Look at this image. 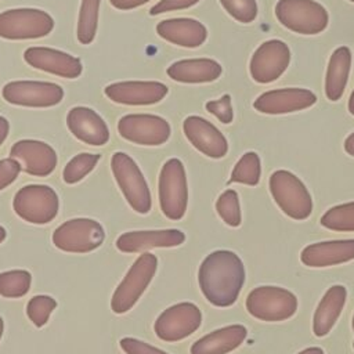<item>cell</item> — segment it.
I'll return each mask as SVG.
<instances>
[{"label":"cell","mask_w":354,"mask_h":354,"mask_svg":"<svg viewBox=\"0 0 354 354\" xmlns=\"http://www.w3.org/2000/svg\"><path fill=\"white\" fill-rule=\"evenodd\" d=\"M120 347L126 354H169L155 346H151L149 343L134 337H123L120 340Z\"/></svg>","instance_id":"cell-37"},{"label":"cell","mask_w":354,"mask_h":354,"mask_svg":"<svg viewBox=\"0 0 354 354\" xmlns=\"http://www.w3.org/2000/svg\"><path fill=\"white\" fill-rule=\"evenodd\" d=\"M54 28V19L43 10L12 8L0 12V37L26 40L47 36Z\"/></svg>","instance_id":"cell-9"},{"label":"cell","mask_w":354,"mask_h":354,"mask_svg":"<svg viewBox=\"0 0 354 354\" xmlns=\"http://www.w3.org/2000/svg\"><path fill=\"white\" fill-rule=\"evenodd\" d=\"M199 0H160L158 1L151 10V15H158L162 12H169V11H177V10H184L195 6Z\"/></svg>","instance_id":"cell-39"},{"label":"cell","mask_w":354,"mask_h":354,"mask_svg":"<svg viewBox=\"0 0 354 354\" xmlns=\"http://www.w3.org/2000/svg\"><path fill=\"white\" fill-rule=\"evenodd\" d=\"M351 68V51L348 47H337L328 62L325 77V94L328 100L337 101L344 93Z\"/></svg>","instance_id":"cell-27"},{"label":"cell","mask_w":354,"mask_h":354,"mask_svg":"<svg viewBox=\"0 0 354 354\" xmlns=\"http://www.w3.org/2000/svg\"><path fill=\"white\" fill-rule=\"evenodd\" d=\"M206 111L214 115L221 123H231L234 119L232 105H231V95L224 94L220 100H213L206 102Z\"/></svg>","instance_id":"cell-36"},{"label":"cell","mask_w":354,"mask_h":354,"mask_svg":"<svg viewBox=\"0 0 354 354\" xmlns=\"http://www.w3.org/2000/svg\"><path fill=\"white\" fill-rule=\"evenodd\" d=\"M290 62V51L282 40H267L261 43L250 58V75L257 83L277 80Z\"/></svg>","instance_id":"cell-14"},{"label":"cell","mask_w":354,"mask_h":354,"mask_svg":"<svg viewBox=\"0 0 354 354\" xmlns=\"http://www.w3.org/2000/svg\"><path fill=\"white\" fill-rule=\"evenodd\" d=\"M148 1L149 0H109V3L118 10H133Z\"/></svg>","instance_id":"cell-40"},{"label":"cell","mask_w":354,"mask_h":354,"mask_svg":"<svg viewBox=\"0 0 354 354\" xmlns=\"http://www.w3.org/2000/svg\"><path fill=\"white\" fill-rule=\"evenodd\" d=\"M351 325H353V330H354V315H353V322H351Z\"/></svg>","instance_id":"cell-47"},{"label":"cell","mask_w":354,"mask_h":354,"mask_svg":"<svg viewBox=\"0 0 354 354\" xmlns=\"http://www.w3.org/2000/svg\"><path fill=\"white\" fill-rule=\"evenodd\" d=\"M199 288L216 307L232 306L245 282V267L231 250H216L205 257L198 270Z\"/></svg>","instance_id":"cell-1"},{"label":"cell","mask_w":354,"mask_h":354,"mask_svg":"<svg viewBox=\"0 0 354 354\" xmlns=\"http://www.w3.org/2000/svg\"><path fill=\"white\" fill-rule=\"evenodd\" d=\"M353 347H354V343H353Z\"/></svg>","instance_id":"cell-49"},{"label":"cell","mask_w":354,"mask_h":354,"mask_svg":"<svg viewBox=\"0 0 354 354\" xmlns=\"http://www.w3.org/2000/svg\"><path fill=\"white\" fill-rule=\"evenodd\" d=\"M347 290L342 285L330 286L317 306L313 318V332L317 337L326 336L336 324L346 304Z\"/></svg>","instance_id":"cell-26"},{"label":"cell","mask_w":354,"mask_h":354,"mask_svg":"<svg viewBox=\"0 0 354 354\" xmlns=\"http://www.w3.org/2000/svg\"><path fill=\"white\" fill-rule=\"evenodd\" d=\"M32 283V275L26 270H10L0 272V296L18 299L25 296Z\"/></svg>","instance_id":"cell-29"},{"label":"cell","mask_w":354,"mask_h":354,"mask_svg":"<svg viewBox=\"0 0 354 354\" xmlns=\"http://www.w3.org/2000/svg\"><path fill=\"white\" fill-rule=\"evenodd\" d=\"M317 101V97L313 91L307 88H279V90H270L260 94L253 106L256 111L268 115H281V113H290L296 111H301L310 108Z\"/></svg>","instance_id":"cell-15"},{"label":"cell","mask_w":354,"mask_h":354,"mask_svg":"<svg viewBox=\"0 0 354 354\" xmlns=\"http://www.w3.org/2000/svg\"><path fill=\"white\" fill-rule=\"evenodd\" d=\"M10 158L24 165V170L36 177L51 174L57 166V153L53 147L39 140H19L10 149Z\"/></svg>","instance_id":"cell-16"},{"label":"cell","mask_w":354,"mask_h":354,"mask_svg":"<svg viewBox=\"0 0 354 354\" xmlns=\"http://www.w3.org/2000/svg\"><path fill=\"white\" fill-rule=\"evenodd\" d=\"M3 332H4V321H3V318H1V315H0V339H1V336H3Z\"/></svg>","instance_id":"cell-46"},{"label":"cell","mask_w":354,"mask_h":354,"mask_svg":"<svg viewBox=\"0 0 354 354\" xmlns=\"http://www.w3.org/2000/svg\"><path fill=\"white\" fill-rule=\"evenodd\" d=\"M246 310L260 321H285L297 311V297L281 286H257L246 297Z\"/></svg>","instance_id":"cell-8"},{"label":"cell","mask_w":354,"mask_h":354,"mask_svg":"<svg viewBox=\"0 0 354 354\" xmlns=\"http://www.w3.org/2000/svg\"><path fill=\"white\" fill-rule=\"evenodd\" d=\"M6 235H7V232H6V228L0 225V243H3V242H4V239H6Z\"/></svg>","instance_id":"cell-45"},{"label":"cell","mask_w":354,"mask_h":354,"mask_svg":"<svg viewBox=\"0 0 354 354\" xmlns=\"http://www.w3.org/2000/svg\"><path fill=\"white\" fill-rule=\"evenodd\" d=\"M270 192L278 207L290 218L306 220L313 212L307 187L289 170H277L270 176Z\"/></svg>","instance_id":"cell-3"},{"label":"cell","mask_w":354,"mask_h":354,"mask_svg":"<svg viewBox=\"0 0 354 354\" xmlns=\"http://www.w3.org/2000/svg\"><path fill=\"white\" fill-rule=\"evenodd\" d=\"M158 267V259L152 253H142L133 263L122 282L113 292L111 308L115 314L127 313L134 307L152 281Z\"/></svg>","instance_id":"cell-5"},{"label":"cell","mask_w":354,"mask_h":354,"mask_svg":"<svg viewBox=\"0 0 354 354\" xmlns=\"http://www.w3.org/2000/svg\"><path fill=\"white\" fill-rule=\"evenodd\" d=\"M57 301L47 295L33 296L26 306L28 318L37 326L41 328L47 324L51 313L55 310Z\"/></svg>","instance_id":"cell-34"},{"label":"cell","mask_w":354,"mask_h":354,"mask_svg":"<svg viewBox=\"0 0 354 354\" xmlns=\"http://www.w3.org/2000/svg\"><path fill=\"white\" fill-rule=\"evenodd\" d=\"M216 210H217L218 216L223 218V221L231 227H238L242 221L239 198H238L236 191H234V189H225L217 198Z\"/></svg>","instance_id":"cell-33"},{"label":"cell","mask_w":354,"mask_h":354,"mask_svg":"<svg viewBox=\"0 0 354 354\" xmlns=\"http://www.w3.org/2000/svg\"><path fill=\"white\" fill-rule=\"evenodd\" d=\"M184 241L185 235L178 230L129 231L116 239V248L123 253H138L152 248L178 246Z\"/></svg>","instance_id":"cell-21"},{"label":"cell","mask_w":354,"mask_h":354,"mask_svg":"<svg viewBox=\"0 0 354 354\" xmlns=\"http://www.w3.org/2000/svg\"><path fill=\"white\" fill-rule=\"evenodd\" d=\"M350 1H353V3H354V0H350Z\"/></svg>","instance_id":"cell-48"},{"label":"cell","mask_w":354,"mask_h":354,"mask_svg":"<svg viewBox=\"0 0 354 354\" xmlns=\"http://www.w3.org/2000/svg\"><path fill=\"white\" fill-rule=\"evenodd\" d=\"M100 1L101 0H82L77 19V40L82 44H90L95 37Z\"/></svg>","instance_id":"cell-28"},{"label":"cell","mask_w":354,"mask_h":354,"mask_svg":"<svg viewBox=\"0 0 354 354\" xmlns=\"http://www.w3.org/2000/svg\"><path fill=\"white\" fill-rule=\"evenodd\" d=\"M183 130L188 141L203 155L213 159H220L227 155V138L209 120L195 115L188 116L183 123Z\"/></svg>","instance_id":"cell-18"},{"label":"cell","mask_w":354,"mask_h":354,"mask_svg":"<svg viewBox=\"0 0 354 354\" xmlns=\"http://www.w3.org/2000/svg\"><path fill=\"white\" fill-rule=\"evenodd\" d=\"M10 131V123L4 116H0V145L4 142Z\"/></svg>","instance_id":"cell-41"},{"label":"cell","mask_w":354,"mask_h":354,"mask_svg":"<svg viewBox=\"0 0 354 354\" xmlns=\"http://www.w3.org/2000/svg\"><path fill=\"white\" fill-rule=\"evenodd\" d=\"M69 131L82 142L101 147L109 140V129L105 120L91 108L75 106L66 115Z\"/></svg>","instance_id":"cell-20"},{"label":"cell","mask_w":354,"mask_h":354,"mask_svg":"<svg viewBox=\"0 0 354 354\" xmlns=\"http://www.w3.org/2000/svg\"><path fill=\"white\" fill-rule=\"evenodd\" d=\"M297 354H324V350L319 348V347H308V348L301 350Z\"/></svg>","instance_id":"cell-43"},{"label":"cell","mask_w":354,"mask_h":354,"mask_svg":"<svg viewBox=\"0 0 354 354\" xmlns=\"http://www.w3.org/2000/svg\"><path fill=\"white\" fill-rule=\"evenodd\" d=\"M105 95L116 104L152 105L162 101L167 94V86L160 82H118L104 88Z\"/></svg>","instance_id":"cell-17"},{"label":"cell","mask_w":354,"mask_h":354,"mask_svg":"<svg viewBox=\"0 0 354 354\" xmlns=\"http://www.w3.org/2000/svg\"><path fill=\"white\" fill-rule=\"evenodd\" d=\"M12 209L17 216L28 223L47 224L55 218L59 199L55 189L50 185L29 184L14 195Z\"/></svg>","instance_id":"cell-6"},{"label":"cell","mask_w":354,"mask_h":354,"mask_svg":"<svg viewBox=\"0 0 354 354\" xmlns=\"http://www.w3.org/2000/svg\"><path fill=\"white\" fill-rule=\"evenodd\" d=\"M167 75L180 83H209L220 77L221 65L210 58H189L173 62Z\"/></svg>","instance_id":"cell-24"},{"label":"cell","mask_w":354,"mask_h":354,"mask_svg":"<svg viewBox=\"0 0 354 354\" xmlns=\"http://www.w3.org/2000/svg\"><path fill=\"white\" fill-rule=\"evenodd\" d=\"M344 151H346L348 155L354 156V133H351V134L346 138V141H344Z\"/></svg>","instance_id":"cell-42"},{"label":"cell","mask_w":354,"mask_h":354,"mask_svg":"<svg viewBox=\"0 0 354 354\" xmlns=\"http://www.w3.org/2000/svg\"><path fill=\"white\" fill-rule=\"evenodd\" d=\"M202 322L201 310L189 301L173 304L155 321L153 330L165 342H178L192 335Z\"/></svg>","instance_id":"cell-13"},{"label":"cell","mask_w":354,"mask_h":354,"mask_svg":"<svg viewBox=\"0 0 354 354\" xmlns=\"http://www.w3.org/2000/svg\"><path fill=\"white\" fill-rule=\"evenodd\" d=\"M275 15L285 28L300 35L321 33L329 22L328 11L315 0H279Z\"/></svg>","instance_id":"cell-7"},{"label":"cell","mask_w":354,"mask_h":354,"mask_svg":"<svg viewBox=\"0 0 354 354\" xmlns=\"http://www.w3.org/2000/svg\"><path fill=\"white\" fill-rule=\"evenodd\" d=\"M348 112L351 115H354V90H353V93L350 95V100H348Z\"/></svg>","instance_id":"cell-44"},{"label":"cell","mask_w":354,"mask_h":354,"mask_svg":"<svg viewBox=\"0 0 354 354\" xmlns=\"http://www.w3.org/2000/svg\"><path fill=\"white\" fill-rule=\"evenodd\" d=\"M301 263L308 267H329L354 259V239L317 242L301 252Z\"/></svg>","instance_id":"cell-22"},{"label":"cell","mask_w":354,"mask_h":354,"mask_svg":"<svg viewBox=\"0 0 354 354\" xmlns=\"http://www.w3.org/2000/svg\"><path fill=\"white\" fill-rule=\"evenodd\" d=\"M224 10L238 22L249 24L257 17L256 0H220Z\"/></svg>","instance_id":"cell-35"},{"label":"cell","mask_w":354,"mask_h":354,"mask_svg":"<svg viewBox=\"0 0 354 354\" xmlns=\"http://www.w3.org/2000/svg\"><path fill=\"white\" fill-rule=\"evenodd\" d=\"M101 155L98 153H79L73 156L64 167V181L66 184H76L79 183L83 177H86L98 163Z\"/></svg>","instance_id":"cell-32"},{"label":"cell","mask_w":354,"mask_h":354,"mask_svg":"<svg viewBox=\"0 0 354 354\" xmlns=\"http://www.w3.org/2000/svg\"><path fill=\"white\" fill-rule=\"evenodd\" d=\"M21 169V163L14 158L0 159V191L17 180Z\"/></svg>","instance_id":"cell-38"},{"label":"cell","mask_w":354,"mask_h":354,"mask_svg":"<svg viewBox=\"0 0 354 354\" xmlns=\"http://www.w3.org/2000/svg\"><path fill=\"white\" fill-rule=\"evenodd\" d=\"M248 335L243 325H228L198 339L191 346V354H227L241 346Z\"/></svg>","instance_id":"cell-25"},{"label":"cell","mask_w":354,"mask_h":354,"mask_svg":"<svg viewBox=\"0 0 354 354\" xmlns=\"http://www.w3.org/2000/svg\"><path fill=\"white\" fill-rule=\"evenodd\" d=\"M1 95L12 105L47 108L62 101L64 90L59 84L51 82L15 80L3 86Z\"/></svg>","instance_id":"cell-11"},{"label":"cell","mask_w":354,"mask_h":354,"mask_svg":"<svg viewBox=\"0 0 354 354\" xmlns=\"http://www.w3.org/2000/svg\"><path fill=\"white\" fill-rule=\"evenodd\" d=\"M156 33L171 44L195 48L205 43L207 29L205 25L192 18H171L156 25Z\"/></svg>","instance_id":"cell-23"},{"label":"cell","mask_w":354,"mask_h":354,"mask_svg":"<svg viewBox=\"0 0 354 354\" xmlns=\"http://www.w3.org/2000/svg\"><path fill=\"white\" fill-rule=\"evenodd\" d=\"M261 174L260 158L256 152H246L241 156L231 171L230 183H239L245 185H257Z\"/></svg>","instance_id":"cell-30"},{"label":"cell","mask_w":354,"mask_h":354,"mask_svg":"<svg viewBox=\"0 0 354 354\" xmlns=\"http://www.w3.org/2000/svg\"><path fill=\"white\" fill-rule=\"evenodd\" d=\"M119 134L134 144L156 147L170 138V124L166 119L149 113H130L118 122Z\"/></svg>","instance_id":"cell-12"},{"label":"cell","mask_w":354,"mask_h":354,"mask_svg":"<svg viewBox=\"0 0 354 354\" xmlns=\"http://www.w3.org/2000/svg\"><path fill=\"white\" fill-rule=\"evenodd\" d=\"M111 169L130 207L140 214L148 213L152 207L149 187L133 158L124 152H115L111 158Z\"/></svg>","instance_id":"cell-2"},{"label":"cell","mask_w":354,"mask_h":354,"mask_svg":"<svg viewBox=\"0 0 354 354\" xmlns=\"http://www.w3.org/2000/svg\"><path fill=\"white\" fill-rule=\"evenodd\" d=\"M104 227L93 218H72L53 232V243L62 252L88 253L104 242Z\"/></svg>","instance_id":"cell-10"},{"label":"cell","mask_w":354,"mask_h":354,"mask_svg":"<svg viewBox=\"0 0 354 354\" xmlns=\"http://www.w3.org/2000/svg\"><path fill=\"white\" fill-rule=\"evenodd\" d=\"M321 224L332 231H354V202L328 209L321 217Z\"/></svg>","instance_id":"cell-31"},{"label":"cell","mask_w":354,"mask_h":354,"mask_svg":"<svg viewBox=\"0 0 354 354\" xmlns=\"http://www.w3.org/2000/svg\"><path fill=\"white\" fill-rule=\"evenodd\" d=\"M24 59L36 69L65 79H76L83 71L79 58L50 47H29L24 53Z\"/></svg>","instance_id":"cell-19"},{"label":"cell","mask_w":354,"mask_h":354,"mask_svg":"<svg viewBox=\"0 0 354 354\" xmlns=\"http://www.w3.org/2000/svg\"><path fill=\"white\" fill-rule=\"evenodd\" d=\"M158 192L162 213L170 220L183 218L188 205V185L180 159L171 158L165 162L159 173Z\"/></svg>","instance_id":"cell-4"}]
</instances>
